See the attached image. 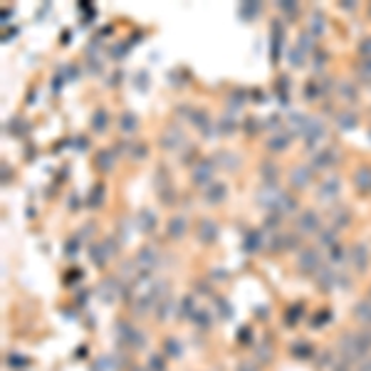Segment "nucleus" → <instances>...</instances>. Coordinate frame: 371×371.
<instances>
[{"label":"nucleus","mask_w":371,"mask_h":371,"mask_svg":"<svg viewBox=\"0 0 371 371\" xmlns=\"http://www.w3.org/2000/svg\"><path fill=\"white\" fill-rule=\"evenodd\" d=\"M215 159H200L196 161V166H193V171H191V181H193V186H210L213 183V173H215Z\"/></svg>","instance_id":"f257e3e1"},{"label":"nucleus","mask_w":371,"mask_h":371,"mask_svg":"<svg viewBox=\"0 0 371 371\" xmlns=\"http://www.w3.org/2000/svg\"><path fill=\"white\" fill-rule=\"evenodd\" d=\"M280 196H282V191L277 188V183H262V188L257 191L255 200L262 205V208L272 210V208H275V203L280 200Z\"/></svg>","instance_id":"f03ea898"},{"label":"nucleus","mask_w":371,"mask_h":371,"mask_svg":"<svg viewBox=\"0 0 371 371\" xmlns=\"http://www.w3.org/2000/svg\"><path fill=\"white\" fill-rule=\"evenodd\" d=\"M302 136H305V143L312 149L317 141H322V139H324V121H322V119H317V116H310V119H307V124H305Z\"/></svg>","instance_id":"7ed1b4c3"},{"label":"nucleus","mask_w":371,"mask_h":371,"mask_svg":"<svg viewBox=\"0 0 371 371\" xmlns=\"http://www.w3.org/2000/svg\"><path fill=\"white\" fill-rule=\"evenodd\" d=\"M339 191H342L339 178H327V181H322V186L317 188V200H319V203H334L337 196H339Z\"/></svg>","instance_id":"20e7f679"},{"label":"nucleus","mask_w":371,"mask_h":371,"mask_svg":"<svg viewBox=\"0 0 371 371\" xmlns=\"http://www.w3.org/2000/svg\"><path fill=\"white\" fill-rule=\"evenodd\" d=\"M300 270L302 272H319V267H322V260H319V253L314 250V248H307V250H302L300 253Z\"/></svg>","instance_id":"39448f33"},{"label":"nucleus","mask_w":371,"mask_h":371,"mask_svg":"<svg viewBox=\"0 0 371 371\" xmlns=\"http://www.w3.org/2000/svg\"><path fill=\"white\" fill-rule=\"evenodd\" d=\"M312 166H294L292 173H289V183L294 188H307L312 183Z\"/></svg>","instance_id":"423d86ee"},{"label":"nucleus","mask_w":371,"mask_h":371,"mask_svg":"<svg viewBox=\"0 0 371 371\" xmlns=\"http://www.w3.org/2000/svg\"><path fill=\"white\" fill-rule=\"evenodd\" d=\"M183 141H186V139H183V131H181V126H176V124H173V126H169V131L161 136V146H164V149H169V151L181 149V146H183Z\"/></svg>","instance_id":"0eeeda50"},{"label":"nucleus","mask_w":371,"mask_h":371,"mask_svg":"<svg viewBox=\"0 0 371 371\" xmlns=\"http://www.w3.org/2000/svg\"><path fill=\"white\" fill-rule=\"evenodd\" d=\"M297 230H300L302 235H310L314 230H319V215H317L314 210H305V213L300 215V220H297Z\"/></svg>","instance_id":"6e6552de"},{"label":"nucleus","mask_w":371,"mask_h":371,"mask_svg":"<svg viewBox=\"0 0 371 371\" xmlns=\"http://www.w3.org/2000/svg\"><path fill=\"white\" fill-rule=\"evenodd\" d=\"M218 226L210 220V218H203L198 223V240L200 243H215L218 240Z\"/></svg>","instance_id":"1a4fd4ad"},{"label":"nucleus","mask_w":371,"mask_h":371,"mask_svg":"<svg viewBox=\"0 0 371 371\" xmlns=\"http://www.w3.org/2000/svg\"><path fill=\"white\" fill-rule=\"evenodd\" d=\"M226 196H228V188H226V183H220V181H213V183L205 188V203H210V205H218Z\"/></svg>","instance_id":"9d476101"},{"label":"nucleus","mask_w":371,"mask_h":371,"mask_svg":"<svg viewBox=\"0 0 371 371\" xmlns=\"http://www.w3.org/2000/svg\"><path fill=\"white\" fill-rule=\"evenodd\" d=\"M337 159H339V154L334 149H324L312 159V169H329L337 164Z\"/></svg>","instance_id":"9b49d317"},{"label":"nucleus","mask_w":371,"mask_h":371,"mask_svg":"<svg viewBox=\"0 0 371 371\" xmlns=\"http://www.w3.org/2000/svg\"><path fill=\"white\" fill-rule=\"evenodd\" d=\"M294 210H297V200L292 198V196H287V193H282V196H280V200L275 203V208H272L270 213H275V215L285 218V215L294 213Z\"/></svg>","instance_id":"f8f14e48"},{"label":"nucleus","mask_w":371,"mask_h":371,"mask_svg":"<svg viewBox=\"0 0 371 371\" xmlns=\"http://www.w3.org/2000/svg\"><path fill=\"white\" fill-rule=\"evenodd\" d=\"M262 245H267V243H265V233H262V230H250V233L245 235V243H243L245 253H255V250H260Z\"/></svg>","instance_id":"ddd939ff"},{"label":"nucleus","mask_w":371,"mask_h":371,"mask_svg":"<svg viewBox=\"0 0 371 371\" xmlns=\"http://www.w3.org/2000/svg\"><path fill=\"white\" fill-rule=\"evenodd\" d=\"M186 226H188V220L183 218V215H176L169 220V226H166V235L173 238V240H178V238H183V233H186Z\"/></svg>","instance_id":"4468645a"},{"label":"nucleus","mask_w":371,"mask_h":371,"mask_svg":"<svg viewBox=\"0 0 371 371\" xmlns=\"http://www.w3.org/2000/svg\"><path fill=\"white\" fill-rule=\"evenodd\" d=\"M289 143H292V134L285 131V134H275V136H270V139L265 141V146H267L270 151H285Z\"/></svg>","instance_id":"2eb2a0df"},{"label":"nucleus","mask_w":371,"mask_h":371,"mask_svg":"<svg viewBox=\"0 0 371 371\" xmlns=\"http://www.w3.org/2000/svg\"><path fill=\"white\" fill-rule=\"evenodd\" d=\"M351 257H354V265H356V270H366L369 253H366V245H364V243H356V245L351 248Z\"/></svg>","instance_id":"dca6fc26"},{"label":"nucleus","mask_w":371,"mask_h":371,"mask_svg":"<svg viewBox=\"0 0 371 371\" xmlns=\"http://www.w3.org/2000/svg\"><path fill=\"white\" fill-rule=\"evenodd\" d=\"M156 250L154 248H149V245H143L141 250H139V255H136V265L139 267H154L156 265Z\"/></svg>","instance_id":"f3484780"},{"label":"nucleus","mask_w":371,"mask_h":371,"mask_svg":"<svg viewBox=\"0 0 371 371\" xmlns=\"http://www.w3.org/2000/svg\"><path fill=\"white\" fill-rule=\"evenodd\" d=\"M107 126H109V114L104 109H97L94 116H92V129L97 134H102V131H107Z\"/></svg>","instance_id":"a211bd4d"},{"label":"nucleus","mask_w":371,"mask_h":371,"mask_svg":"<svg viewBox=\"0 0 371 371\" xmlns=\"http://www.w3.org/2000/svg\"><path fill=\"white\" fill-rule=\"evenodd\" d=\"M139 228H141L143 233H151V230L156 228V215H154V210L143 208L141 213H139Z\"/></svg>","instance_id":"6ab92c4d"},{"label":"nucleus","mask_w":371,"mask_h":371,"mask_svg":"<svg viewBox=\"0 0 371 371\" xmlns=\"http://www.w3.org/2000/svg\"><path fill=\"white\" fill-rule=\"evenodd\" d=\"M260 176H262V181H265V183H277L280 169H277L272 161H267V164H262V166H260Z\"/></svg>","instance_id":"aec40b11"},{"label":"nucleus","mask_w":371,"mask_h":371,"mask_svg":"<svg viewBox=\"0 0 371 371\" xmlns=\"http://www.w3.org/2000/svg\"><path fill=\"white\" fill-rule=\"evenodd\" d=\"M97 169L99 171H112L114 169V154L112 151H99L97 154Z\"/></svg>","instance_id":"412c9836"},{"label":"nucleus","mask_w":371,"mask_h":371,"mask_svg":"<svg viewBox=\"0 0 371 371\" xmlns=\"http://www.w3.org/2000/svg\"><path fill=\"white\" fill-rule=\"evenodd\" d=\"M119 126H121V131H124V134H134V131L139 129V121H136V116L131 114V112H126V114H121Z\"/></svg>","instance_id":"4be33fe9"},{"label":"nucleus","mask_w":371,"mask_h":371,"mask_svg":"<svg viewBox=\"0 0 371 371\" xmlns=\"http://www.w3.org/2000/svg\"><path fill=\"white\" fill-rule=\"evenodd\" d=\"M102 200H104V186H102V183H97V186L92 188V193L87 196V205H89V208H99V205H102Z\"/></svg>","instance_id":"5701e85b"},{"label":"nucleus","mask_w":371,"mask_h":371,"mask_svg":"<svg viewBox=\"0 0 371 371\" xmlns=\"http://www.w3.org/2000/svg\"><path fill=\"white\" fill-rule=\"evenodd\" d=\"M297 47L305 52V55H310L314 50V35L312 32H300V37H297Z\"/></svg>","instance_id":"b1692460"},{"label":"nucleus","mask_w":371,"mask_h":371,"mask_svg":"<svg viewBox=\"0 0 371 371\" xmlns=\"http://www.w3.org/2000/svg\"><path fill=\"white\" fill-rule=\"evenodd\" d=\"M89 253H92V257H94V265L97 267H104V262L109 260V255H107V250H104V245H89Z\"/></svg>","instance_id":"393cba45"},{"label":"nucleus","mask_w":371,"mask_h":371,"mask_svg":"<svg viewBox=\"0 0 371 371\" xmlns=\"http://www.w3.org/2000/svg\"><path fill=\"white\" fill-rule=\"evenodd\" d=\"M319 245H322V248H329V250H332V248L337 245V230H334V228L322 230V233H319Z\"/></svg>","instance_id":"a878e982"},{"label":"nucleus","mask_w":371,"mask_h":371,"mask_svg":"<svg viewBox=\"0 0 371 371\" xmlns=\"http://www.w3.org/2000/svg\"><path fill=\"white\" fill-rule=\"evenodd\" d=\"M215 159H220V161H218V166H223V169H230V171H235V169H238V159H235V154L220 151V154H215Z\"/></svg>","instance_id":"bb28decb"},{"label":"nucleus","mask_w":371,"mask_h":371,"mask_svg":"<svg viewBox=\"0 0 371 371\" xmlns=\"http://www.w3.org/2000/svg\"><path fill=\"white\" fill-rule=\"evenodd\" d=\"M339 94H342V99H346L349 104H354V102L359 99V92H356V87L351 85V82H344V85H339Z\"/></svg>","instance_id":"cd10ccee"},{"label":"nucleus","mask_w":371,"mask_h":371,"mask_svg":"<svg viewBox=\"0 0 371 371\" xmlns=\"http://www.w3.org/2000/svg\"><path fill=\"white\" fill-rule=\"evenodd\" d=\"M354 181H356V188H361V191L371 188V169H359Z\"/></svg>","instance_id":"c85d7f7f"},{"label":"nucleus","mask_w":371,"mask_h":371,"mask_svg":"<svg viewBox=\"0 0 371 371\" xmlns=\"http://www.w3.org/2000/svg\"><path fill=\"white\" fill-rule=\"evenodd\" d=\"M356 121H359V116L354 114V112H344V114L337 116L339 129H354V126H356Z\"/></svg>","instance_id":"c756f323"},{"label":"nucleus","mask_w":371,"mask_h":371,"mask_svg":"<svg viewBox=\"0 0 371 371\" xmlns=\"http://www.w3.org/2000/svg\"><path fill=\"white\" fill-rule=\"evenodd\" d=\"M354 312H356V319H361V322H371V300H366V302H359Z\"/></svg>","instance_id":"7c9ffc66"},{"label":"nucleus","mask_w":371,"mask_h":371,"mask_svg":"<svg viewBox=\"0 0 371 371\" xmlns=\"http://www.w3.org/2000/svg\"><path fill=\"white\" fill-rule=\"evenodd\" d=\"M332 285H334V272L327 270V267L322 265V267H319V287H322V289H324V287L329 289Z\"/></svg>","instance_id":"2f4dec72"},{"label":"nucleus","mask_w":371,"mask_h":371,"mask_svg":"<svg viewBox=\"0 0 371 371\" xmlns=\"http://www.w3.org/2000/svg\"><path fill=\"white\" fill-rule=\"evenodd\" d=\"M305 57H307V55H305L297 45L289 50V62H292V67H302V64H305Z\"/></svg>","instance_id":"473e14b6"},{"label":"nucleus","mask_w":371,"mask_h":371,"mask_svg":"<svg viewBox=\"0 0 371 371\" xmlns=\"http://www.w3.org/2000/svg\"><path fill=\"white\" fill-rule=\"evenodd\" d=\"M114 294H116V280L102 285V297H104V302H114Z\"/></svg>","instance_id":"72a5a7b5"},{"label":"nucleus","mask_w":371,"mask_h":371,"mask_svg":"<svg viewBox=\"0 0 371 371\" xmlns=\"http://www.w3.org/2000/svg\"><path fill=\"white\" fill-rule=\"evenodd\" d=\"M218 129H220V134H233V131L238 129V124L233 121V116H223V119L218 121Z\"/></svg>","instance_id":"f704fd0d"},{"label":"nucleus","mask_w":371,"mask_h":371,"mask_svg":"<svg viewBox=\"0 0 371 371\" xmlns=\"http://www.w3.org/2000/svg\"><path fill=\"white\" fill-rule=\"evenodd\" d=\"M243 99H248V94H245L243 89H235V92L230 94V107H233V109H240V107L245 104Z\"/></svg>","instance_id":"c9c22d12"},{"label":"nucleus","mask_w":371,"mask_h":371,"mask_svg":"<svg viewBox=\"0 0 371 371\" xmlns=\"http://www.w3.org/2000/svg\"><path fill=\"white\" fill-rule=\"evenodd\" d=\"M257 13H260V3H248V5H243V8H240V15H243V18H248V20H250V18H255Z\"/></svg>","instance_id":"e433bc0d"},{"label":"nucleus","mask_w":371,"mask_h":371,"mask_svg":"<svg viewBox=\"0 0 371 371\" xmlns=\"http://www.w3.org/2000/svg\"><path fill=\"white\" fill-rule=\"evenodd\" d=\"M310 32H312V35H322V32H324V20H322V15H319V13H314V15H312Z\"/></svg>","instance_id":"4c0bfd02"},{"label":"nucleus","mask_w":371,"mask_h":371,"mask_svg":"<svg viewBox=\"0 0 371 371\" xmlns=\"http://www.w3.org/2000/svg\"><path fill=\"white\" fill-rule=\"evenodd\" d=\"M359 77L371 85V59H361V64H359Z\"/></svg>","instance_id":"58836bf2"},{"label":"nucleus","mask_w":371,"mask_h":371,"mask_svg":"<svg viewBox=\"0 0 371 371\" xmlns=\"http://www.w3.org/2000/svg\"><path fill=\"white\" fill-rule=\"evenodd\" d=\"M329 257H332V262H344V257H346V250H344L342 245H334V248L329 250Z\"/></svg>","instance_id":"ea45409f"},{"label":"nucleus","mask_w":371,"mask_h":371,"mask_svg":"<svg viewBox=\"0 0 371 371\" xmlns=\"http://www.w3.org/2000/svg\"><path fill=\"white\" fill-rule=\"evenodd\" d=\"M114 240L116 238H107V240H104V250H107V255L109 257H114L116 253H119V245H116Z\"/></svg>","instance_id":"a19ab883"},{"label":"nucleus","mask_w":371,"mask_h":371,"mask_svg":"<svg viewBox=\"0 0 371 371\" xmlns=\"http://www.w3.org/2000/svg\"><path fill=\"white\" fill-rule=\"evenodd\" d=\"M319 92H322V89L317 87V82H310V85L305 87V97H307V99H317Z\"/></svg>","instance_id":"79ce46f5"},{"label":"nucleus","mask_w":371,"mask_h":371,"mask_svg":"<svg viewBox=\"0 0 371 371\" xmlns=\"http://www.w3.org/2000/svg\"><path fill=\"white\" fill-rule=\"evenodd\" d=\"M359 52L364 55V59H371V37H364L359 45Z\"/></svg>","instance_id":"37998d69"},{"label":"nucleus","mask_w":371,"mask_h":371,"mask_svg":"<svg viewBox=\"0 0 371 371\" xmlns=\"http://www.w3.org/2000/svg\"><path fill=\"white\" fill-rule=\"evenodd\" d=\"M277 8H280L282 13H287V15H294V13H297V3H292V0H289V3H280Z\"/></svg>","instance_id":"c03bdc74"},{"label":"nucleus","mask_w":371,"mask_h":371,"mask_svg":"<svg viewBox=\"0 0 371 371\" xmlns=\"http://www.w3.org/2000/svg\"><path fill=\"white\" fill-rule=\"evenodd\" d=\"M280 226V215L270 213V218H265V228H277Z\"/></svg>","instance_id":"a18cd8bd"},{"label":"nucleus","mask_w":371,"mask_h":371,"mask_svg":"<svg viewBox=\"0 0 371 371\" xmlns=\"http://www.w3.org/2000/svg\"><path fill=\"white\" fill-rule=\"evenodd\" d=\"M257 129H260V124H257V119H248V121H245V131H250V134H255Z\"/></svg>","instance_id":"49530a36"},{"label":"nucleus","mask_w":371,"mask_h":371,"mask_svg":"<svg viewBox=\"0 0 371 371\" xmlns=\"http://www.w3.org/2000/svg\"><path fill=\"white\" fill-rule=\"evenodd\" d=\"M262 126H270V129H277L280 126V116H270V119H265V124Z\"/></svg>","instance_id":"de8ad7c7"},{"label":"nucleus","mask_w":371,"mask_h":371,"mask_svg":"<svg viewBox=\"0 0 371 371\" xmlns=\"http://www.w3.org/2000/svg\"><path fill=\"white\" fill-rule=\"evenodd\" d=\"M324 59H327V55H324V52H319V55L314 57V69H322V67H324Z\"/></svg>","instance_id":"09e8293b"},{"label":"nucleus","mask_w":371,"mask_h":371,"mask_svg":"<svg viewBox=\"0 0 371 371\" xmlns=\"http://www.w3.org/2000/svg\"><path fill=\"white\" fill-rule=\"evenodd\" d=\"M64 250H67V255H75V253H77V238H75L72 243H67V248H64Z\"/></svg>","instance_id":"8fccbe9b"},{"label":"nucleus","mask_w":371,"mask_h":371,"mask_svg":"<svg viewBox=\"0 0 371 371\" xmlns=\"http://www.w3.org/2000/svg\"><path fill=\"white\" fill-rule=\"evenodd\" d=\"M369 134H371V131H369Z\"/></svg>","instance_id":"3c124183"}]
</instances>
